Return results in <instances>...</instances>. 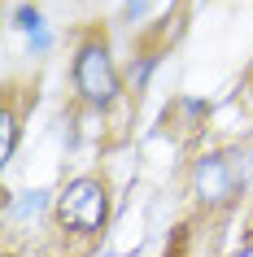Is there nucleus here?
<instances>
[{"label": "nucleus", "mask_w": 253, "mask_h": 257, "mask_svg": "<svg viewBox=\"0 0 253 257\" xmlns=\"http://www.w3.org/2000/svg\"><path fill=\"white\" fill-rule=\"evenodd\" d=\"M236 257H253V240H249V244H244V248H240V253H236Z\"/></svg>", "instance_id": "obj_9"}, {"label": "nucleus", "mask_w": 253, "mask_h": 257, "mask_svg": "<svg viewBox=\"0 0 253 257\" xmlns=\"http://www.w3.org/2000/svg\"><path fill=\"white\" fill-rule=\"evenodd\" d=\"M40 48H48V27H44V22L31 31V53H40Z\"/></svg>", "instance_id": "obj_8"}, {"label": "nucleus", "mask_w": 253, "mask_h": 257, "mask_svg": "<svg viewBox=\"0 0 253 257\" xmlns=\"http://www.w3.org/2000/svg\"><path fill=\"white\" fill-rule=\"evenodd\" d=\"M70 83L79 100L92 113H109L122 96L118 66H114V48H109V31L105 27H88L74 40V57H70Z\"/></svg>", "instance_id": "obj_1"}, {"label": "nucleus", "mask_w": 253, "mask_h": 257, "mask_svg": "<svg viewBox=\"0 0 253 257\" xmlns=\"http://www.w3.org/2000/svg\"><path fill=\"white\" fill-rule=\"evenodd\" d=\"M192 196L205 209H218V205H227L236 196V166H231L227 153L214 149V153H201L192 162Z\"/></svg>", "instance_id": "obj_3"}, {"label": "nucleus", "mask_w": 253, "mask_h": 257, "mask_svg": "<svg viewBox=\"0 0 253 257\" xmlns=\"http://www.w3.org/2000/svg\"><path fill=\"white\" fill-rule=\"evenodd\" d=\"M127 5H131V9H140V0H127Z\"/></svg>", "instance_id": "obj_10"}, {"label": "nucleus", "mask_w": 253, "mask_h": 257, "mask_svg": "<svg viewBox=\"0 0 253 257\" xmlns=\"http://www.w3.org/2000/svg\"><path fill=\"white\" fill-rule=\"evenodd\" d=\"M53 218H57V231L66 240H79V244L101 240V231L109 227V188H105V179L101 175L70 179L66 188L57 192Z\"/></svg>", "instance_id": "obj_2"}, {"label": "nucleus", "mask_w": 253, "mask_h": 257, "mask_svg": "<svg viewBox=\"0 0 253 257\" xmlns=\"http://www.w3.org/2000/svg\"><path fill=\"white\" fill-rule=\"evenodd\" d=\"M18 122H22V113L5 100V105H0V162L5 166H9V157H14V149H18Z\"/></svg>", "instance_id": "obj_4"}, {"label": "nucleus", "mask_w": 253, "mask_h": 257, "mask_svg": "<svg viewBox=\"0 0 253 257\" xmlns=\"http://www.w3.org/2000/svg\"><path fill=\"white\" fill-rule=\"evenodd\" d=\"M40 22H44V18H40V9H35V5H22V9L14 14V27H18V31H27V35L40 27Z\"/></svg>", "instance_id": "obj_6"}, {"label": "nucleus", "mask_w": 253, "mask_h": 257, "mask_svg": "<svg viewBox=\"0 0 253 257\" xmlns=\"http://www.w3.org/2000/svg\"><path fill=\"white\" fill-rule=\"evenodd\" d=\"M40 209H48V192H22V201L14 205L18 218H31V214H40Z\"/></svg>", "instance_id": "obj_5"}, {"label": "nucleus", "mask_w": 253, "mask_h": 257, "mask_svg": "<svg viewBox=\"0 0 253 257\" xmlns=\"http://www.w3.org/2000/svg\"><path fill=\"white\" fill-rule=\"evenodd\" d=\"M153 66H157V57H153V53H148V57H140V61H135V70H131V87H135V92L144 87V79H148V74H153Z\"/></svg>", "instance_id": "obj_7"}]
</instances>
